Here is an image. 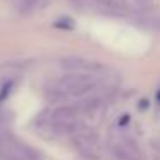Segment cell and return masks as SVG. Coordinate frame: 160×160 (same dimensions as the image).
<instances>
[{
  "mask_svg": "<svg viewBox=\"0 0 160 160\" xmlns=\"http://www.w3.org/2000/svg\"><path fill=\"white\" fill-rule=\"evenodd\" d=\"M95 88V79L90 74L72 72L59 79L52 88L47 90V98L50 102H64L72 97H79Z\"/></svg>",
  "mask_w": 160,
  "mask_h": 160,
  "instance_id": "obj_1",
  "label": "cell"
},
{
  "mask_svg": "<svg viewBox=\"0 0 160 160\" xmlns=\"http://www.w3.org/2000/svg\"><path fill=\"white\" fill-rule=\"evenodd\" d=\"M74 146L78 148V152L86 157H93L97 152V141L91 134H78L74 138Z\"/></svg>",
  "mask_w": 160,
  "mask_h": 160,
  "instance_id": "obj_2",
  "label": "cell"
},
{
  "mask_svg": "<svg viewBox=\"0 0 160 160\" xmlns=\"http://www.w3.org/2000/svg\"><path fill=\"white\" fill-rule=\"evenodd\" d=\"M11 150H12V157L18 158V160H38V155H36L35 150L28 148V146L22 145V143L14 141L11 145Z\"/></svg>",
  "mask_w": 160,
  "mask_h": 160,
  "instance_id": "obj_3",
  "label": "cell"
},
{
  "mask_svg": "<svg viewBox=\"0 0 160 160\" xmlns=\"http://www.w3.org/2000/svg\"><path fill=\"white\" fill-rule=\"evenodd\" d=\"M62 67L69 71H79L83 67H86V62L83 59H76V57H71V59H64L62 60Z\"/></svg>",
  "mask_w": 160,
  "mask_h": 160,
  "instance_id": "obj_4",
  "label": "cell"
},
{
  "mask_svg": "<svg viewBox=\"0 0 160 160\" xmlns=\"http://www.w3.org/2000/svg\"><path fill=\"white\" fill-rule=\"evenodd\" d=\"M5 160H18V158H14V157H9V158H5Z\"/></svg>",
  "mask_w": 160,
  "mask_h": 160,
  "instance_id": "obj_5",
  "label": "cell"
},
{
  "mask_svg": "<svg viewBox=\"0 0 160 160\" xmlns=\"http://www.w3.org/2000/svg\"><path fill=\"white\" fill-rule=\"evenodd\" d=\"M158 100H160V91H158Z\"/></svg>",
  "mask_w": 160,
  "mask_h": 160,
  "instance_id": "obj_6",
  "label": "cell"
}]
</instances>
